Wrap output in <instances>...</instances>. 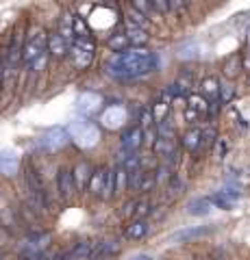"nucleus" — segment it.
Returning a JSON list of instances; mask_svg holds the SVG:
<instances>
[{
  "label": "nucleus",
  "instance_id": "1",
  "mask_svg": "<svg viewBox=\"0 0 250 260\" xmlns=\"http://www.w3.org/2000/svg\"><path fill=\"white\" fill-rule=\"evenodd\" d=\"M159 59L157 52H152L148 46L144 48H126L124 52H111L107 61L102 63L104 76L116 80V83H133L144 76L157 72Z\"/></svg>",
  "mask_w": 250,
  "mask_h": 260
},
{
  "label": "nucleus",
  "instance_id": "2",
  "mask_svg": "<svg viewBox=\"0 0 250 260\" xmlns=\"http://www.w3.org/2000/svg\"><path fill=\"white\" fill-rule=\"evenodd\" d=\"M46 46H48V32L44 28H33L24 39L22 46V65L29 68L31 63H35L39 56L46 54Z\"/></svg>",
  "mask_w": 250,
  "mask_h": 260
},
{
  "label": "nucleus",
  "instance_id": "3",
  "mask_svg": "<svg viewBox=\"0 0 250 260\" xmlns=\"http://www.w3.org/2000/svg\"><path fill=\"white\" fill-rule=\"evenodd\" d=\"M54 184H57V195L63 204H68L70 200H74V195L78 193L74 176H72V167H61L57 172V178H54Z\"/></svg>",
  "mask_w": 250,
  "mask_h": 260
},
{
  "label": "nucleus",
  "instance_id": "4",
  "mask_svg": "<svg viewBox=\"0 0 250 260\" xmlns=\"http://www.w3.org/2000/svg\"><path fill=\"white\" fill-rule=\"evenodd\" d=\"M118 145L122 152H140L144 148V130L137 124L126 126L122 133H120Z\"/></svg>",
  "mask_w": 250,
  "mask_h": 260
},
{
  "label": "nucleus",
  "instance_id": "5",
  "mask_svg": "<svg viewBox=\"0 0 250 260\" xmlns=\"http://www.w3.org/2000/svg\"><path fill=\"white\" fill-rule=\"evenodd\" d=\"M94 167L90 158H78L74 165H72V176H74V182H76V191L78 193H85L87 184H90V178L94 174Z\"/></svg>",
  "mask_w": 250,
  "mask_h": 260
},
{
  "label": "nucleus",
  "instance_id": "6",
  "mask_svg": "<svg viewBox=\"0 0 250 260\" xmlns=\"http://www.w3.org/2000/svg\"><path fill=\"white\" fill-rule=\"evenodd\" d=\"M46 52H48V56H50V61H63V59H68L70 44L59 35L57 30H50V32H48Z\"/></svg>",
  "mask_w": 250,
  "mask_h": 260
},
{
  "label": "nucleus",
  "instance_id": "7",
  "mask_svg": "<svg viewBox=\"0 0 250 260\" xmlns=\"http://www.w3.org/2000/svg\"><path fill=\"white\" fill-rule=\"evenodd\" d=\"M18 174H20V156L13 150H3L0 152V176L15 178Z\"/></svg>",
  "mask_w": 250,
  "mask_h": 260
},
{
  "label": "nucleus",
  "instance_id": "8",
  "mask_svg": "<svg viewBox=\"0 0 250 260\" xmlns=\"http://www.w3.org/2000/svg\"><path fill=\"white\" fill-rule=\"evenodd\" d=\"M68 59L72 63V68L76 72H85L92 68V63L96 59V52H87V50H80L76 46H70V52H68Z\"/></svg>",
  "mask_w": 250,
  "mask_h": 260
},
{
  "label": "nucleus",
  "instance_id": "9",
  "mask_svg": "<svg viewBox=\"0 0 250 260\" xmlns=\"http://www.w3.org/2000/svg\"><path fill=\"white\" fill-rule=\"evenodd\" d=\"M70 141H72V139L68 137V133H66L63 128H52L50 133H48L44 139H42V145H44L48 152H59V150L66 148Z\"/></svg>",
  "mask_w": 250,
  "mask_h": 260
},
{
  "label": "nucleus",
  "instance_id": "10",
  "mask_svg": "<svg viewBox=\"0 0 250 260\" xmlns=\"http://www.w3.org/2000/svg\"><path fill=\"white\" fill-rule=\"evenodd\" d=\"M200 137H203V128L200 126H189L181 135V148L189 154H200Z\"/></svg>",
  "mask_w": 250,
  "mask_h": 260
},
{
  "label": "nucleus",
  "instance_id": "11",
  "mask_svg": "<svg viewBox=\"0 0 250 260\" xmlns=\"http://www.w3.org/2000/svg\"><path fill=\"white\" fill-rule=\"evenodd\" d=\"M72 20H74V13H72V11H63L59 15L57 24H54V30H57L70 46H72V42H74V37H76L74 35V26H72Z\"/></svg>",
  "mask_w": 250,
  "mask_h": 260
},
{
  "label": "nucleus",
  "instance_id": "12",
  "mask_svg": "<svg viewBox=\"0 0 250 260\" xmlns=\"http://www.w3.org/2000/svg\"><path fill=\"white\" fill-rule=\"evenodd\" d=\"M104 174H107V167L100 165V167H94V174L90 178V184H87L85 193L94 200H100L102 195V186H104Z\"/></svg>",
  "mask_w": 250,
  "mask_h": 260
},
{
  "label": "nucleus",
  "instance_id": "13",
  "mask_svg": "<svg viewBox=\"0 0 250 260\" xmlns=\"http://www.w3.org/2000/svg\"><path fill=\"white\" fill-rule=\"evenodd\" d=\"M148 232H150L148 219H133V221L126 225L124 237H126L128 241H142V239L148 237Z\"/></svg>",
  "mask_w": 250,
  "mask_h": 260
},
{
  "label": "nucleus",
  "instance_id": "14",
  "mask_svg": "<svg viewBox=\"0 0 250 260\" xmlns=\"http://www.w3.org/2000/svg\"><path fill=\"white\" fill-rule=\"evenodd\" d=\"M107 50L109 52H124L126 48H131V42H128V37H126V30H124V24H122V28H118L114 30L111 35H107Z\"/></svg>",
  "mask_w": 250,
  "mask_h": 260
},
{
  "label": "nucleus",
  "instance_id": "15",
  "mask_svg": "<svg viewBox=\"0 0 250 260\" xmlns=\"http://www.w3.org/2000/svg\"><path fill=\"white\" fill-rule=\"evenodd\" d=\"M211 232V228L209 225H193V228H185V230H179L172 234V241L174 243H189L193 239H200L205 237V234Z\"/></svg>",
  "mask_w": 250,
  "mask_h": 260
},
{
  "label": "nucleus",
  "instance_id": "16",
  "mask_svg": "<svg viewBox=\"0 0 250 260\" xmlns=\"http://www.w3.org/2000/svg\"><path fill=\"white\" fill-rule=\"evenodd\" d=\"M241 52H233V54H229L227 59H224V63H222V74H224V78L227 80H235L239 74H241Z\"/></svg>",
  "mask_w": 250,
  "mask_h": 260
},
{
  "label": "nucleus",
  "instance_id": "17",
  "mask_svg": "<svg viewBox=\"0 0 250 260\" xmlns=\"http://www.w3.org/2000/svg\"><path fill=\"white\" fill-rule=\"evenodd\" d=\"M124 30H126V37H128V42H131V46H135V48L148 46V42H150V30L148 28L124 24Z\"/></svg>",
  "mask_w": 250,
  "mask_h": 260
},
{
  "label": "nucleus",
  "instance_id": "18",
  "mask_svg": "<svg viewBox=\"0 0 250 260\" xmlns=\"http://www.w3.org/2000/svg\"><path fill=\"white\" fill-rule=\"evenodd\" d=\"M152 154H155L157 158H168V156H172V154L179 150V145H176L174 139H165V137H157V141L152 143Z\"/></svg>",
  "mask_w": 250,
  "mask_h": 260
},
{
  "label": "nucleus",
  "instance_id": "19",
  "mask_svg": "<svg viewBox=\"0 0 250 260\" xmlns=\"http://www.w3.org/2000/svg\"><path fill=\"white\" fill-rule=\"evenodd\" d=\"M200 91L198 93H203L209 102H215V100H220V80H217L215 76H207L200 80Z\"/></svg>",
  "mask_w": 250,
  "mask_h": 260
},
{
  "label": "nucleus",
  "instance_id": "20",
  "mask_svg": "<svg viewBox=\"0 0 250 260\" xmlns=\"http://www.w3.org/2000/svg\"><path fill=\"white\" fill-rule=\"evenodd\" d=\"M94 247H96V243H92V241H80V243H76V245H74V249L68 254V260H92Z\"/></svg>",
  "mask_w": 250,
  "mask_h": 260
},
{
  "label": "nucleus",
  "instance_id": "21",
  "mask_svg": "<svg viewBox=\"0 0 250 260\" xmlns=\"http://www.w3.org/2000/svg\"><path fill=\"white\" fill-rule=\"evenodd\" d=\"M185 98H187V104H185V107H189V109H193L196 113H200L203 117H207V113H209V100H207L203 93H193V91H189Z\"/></svg>",
  "mask_w": 250,
  "mask_h": 260
},
{
  "label": "nucleus",
  "instance_id": "22",
  "mask_svg": "<svg viewBox=\"0 0 250 260\" xmlns=\"http://www.w3.org/2000/svg\"><path fill=\"white\" fill-rule=\"evenodd\" d=\"M211 208L213 206H211V202H209V198H196L187 204V213L193 217H205L211 213Z\"/></svg>",
  "mask_w": 250,
  "mask_h": 260
},
{
  "label": "nucleus",
  "instance_id": "23",
  "mask_svg": "<svg viewBox=\"0 0 250 260\" xmlns=\"http://www.w3.org/2000/svg\"><path fill=\"white\" fill-rule=\"evenodd\" d=\"M114 186H116V198H120L124 191H128V172L122 165L114 167Z\"/></svg>",
  "mask_w": 250,
  "mask_h": 260
},
{
  "label": "nucleus",
  "instance_id": "24",
  "mask_svg": "<svg viewBox=\"0 0 250 260\" xmlns=\"http://www.w3.org/2000/svg\"><path fill=\"white\" fill-rule=\"evenodd\" d=\"M152 189H157L155 172H150V169H144V176H142V180H140V186H137V195H148Z\"/></svg>",
  "mask_w": 250,
  "mask_h": 260
},
{
  "label": "nucleus",
  "instance_id": "25",
  "mask_svg": "<svg viewBox=\"0 0 250 260\" xmlns=\"http://www.w3.org/2000/svg\"><path fill=\"white\" fill-rule=\"evenodd\" d=\"M217 141V130L215 126H205L203 128V137H200V152L205 150H211Z\"/></svg>",
  "mask_w": 250,
  "mask_h": 260
},
{
  "label": "nucleus",
  "instance_id": "26",
  "mask_svg": "<svg viewBox=\"0 0 250 260\" xmlns=\"http://www.w3.org/2000/svg\"><path fill=\"white\" fill-rule=\"evenodd\" d=\"M137 126H140L142 130L155 128V117H152L150 107H142L140 109V113H137Z\"/></svg>",
  "mask_w": 250,
  "mask_h": 260
},
{
  "label": "nucleus",
  "instance_id": "27",
  "mask_svg": "<svg viewBox=\"0 0 250 260\" xmlns=\"http://www.w3.org/2000/svg\"><path fill=\"white\" fill-rule=\"evenodd\" d=\"M150 111H152V117H155V124H157V121L170 117V102L157 100L155 104H150Z\"/></svg>",
  "mask_w": 250,
  "mask_h": 260
},
{
  "label": "nucleus",
  "instance_id": "28",
  "mask_svg": "<svg viewBox=\"0 0 250 260\" xmlns=\"http://www.w3.org/2000/svg\"><path fill=\"white\" fill-rule=\"evenodd\" d=\"M124 3L128 5V7H133V9H137V11H142L144 15H148L150 20H155V9H152V3L150 0H124Z\"/></svg>",
  "mask_w": 250,
  "mask_h": 260
},
{
  "label": "nucleus",
  "instance_id": "29",
  "mask_svg": "<svg viewBox=\"0 0 250 260\" xmlns=\"http://www.w3.org/2000/svg\"><path fill=\"white\" fill-rule=\"evenodd\" d=\"M209 202H211V206H213V208H222V210H231L233 204H235V202L229 200L222 191H215L213 195H209Z\"/></svg>",
  "mask_w": 250,
  "mask_h": 260
},
{
  "label": "nucleus",
  "instance_id": "30",
  "mask_svg": "<svg viewBox=\"0 0 250 260\" xmlns=\"http://www.w3.org/2000/svg\"><path fill=\"white\" fill-rule=\"evenodd\" d=\"M72 46L80 48V50H87V52H98V44H96V37L94 35H85V37H74Z\"/></svg>",
  "mask_w": 250,
  "mask_h": 260
},
{
  "label": "nucleus",
  "instance_id": "31",
  "mask_svg": "<svg viewBox=\"0 0 250 260\" xmlns=\"http://www.w3.org/2000/svg\"><path fill=\"white\" fill-rule=\"evenodd\" d=\"M235 87L233 83H220V104L222 107H227V104L233 102V98H235Z\"/></svg>",
  "mask_w": 250,
  "mask_h": 260
},
{
  "label": "nucleus",
  "instance_id": "32",
  "mask_svg": "<svg viewBox=\"0 0 250 260\" xmlns=\"http://www.w3.org/2000/svg\"><path fill=\"white\" fill-rule=\"evenodd\" d=\"M152 213V204L150 200L144 195L142 200H137V206H135V219H146Z\"/></svg>",
  "mask_w": 250,
  "mask_h": 260
},
{
  "label": "nucleus",
  "instance_id": "33",
  "mask_svg": "<svg viewBox=\"0 0 250 260\" xmlns=\"http://www.w3.org/2000/svg\"><path fill=\"white\" fill-rule=\"evenodd\" d=\"M191 0H168V5H170V13H176V15H183L187 11Z\"/></svg>",
  "mask_w": 250,
  "mask_h": 260
},
{
  "label": "nucleus",
  "instance_id": "34",
  "mask_svg": "<svg viewBox=\"0 0 250 260\" xmlns=\"http://www.w3.org/2000/svg\"><path fill=\"white\" fill-rule=\"evenodd\" d=\"M152 3V9H155L157 15H161V18H165L168 13H170V5H168V0H150Z\"/></svg>",
  "mask_w": 250,
  "mask_h": 260
},
{
  "label": "nucleus",
  "instance_id": "35",
  "mask_svg": "<svg viewBox=\"0 0 250 260\" xmlns=\"http://www.w3.org/2000/svg\"><path fill=\"white\" fill-rule=\"evenodd\" d=\"M183 117H185V121H187L189 126H196L200 119H203V115L200 113H196L193 109H189V107H185V111H183Z\"/></svg>",
  "mask_w": 250,
  "mask_h": 260
},
{
  "label": "nucleus",
  "instance_id": "36",
  "mask_svg": "<svg viewBox=\"0 0 250 260\" xmlns=\"http://www.w3.org/2000/svg\"><path fill=\"white\" fill-rule=\"evenodd\" d=\"M135 206H137V200H128L126 204L120 208V217H122V219H131V217H135Z\"/></svg>",
  "mask_w": 250,
  "mask_h": 260
},
{
  "label": "nucleus",
  "instance_id": "37",
  "mask_svg": "<svg viewBox=\"0 0 250 260\" xmlns=\"http://www.w3.org/2000/svg\"><path fill=\"white\" fill-rule=\"evenodd\" d=\"M241 68H244V72H248V74H250V50L241 52Z\"/></svg>",
  "mask_w": 250,
  "mask_h": 260
},
{
  "label": "nucleus",
  "instance_id": "38",
  "mask_svg": "<svg viewBox=\"0 0 250 260\" xmlns=\"http://www.w3.org/2000/svg\"><path fill=\"white\" fill-rule=\"evenodd\" d=\"M131 260H152L148 254H140V256H135V258H131Z\"/></svg>",
  "mask_w": 250,
  "mask_h": 260
},
{
  "label": "nucleus",
  "instance_id": "39",
  "mask_svg": "<svg viewBox=\"0 0 250 260\" xmlns=\"http://www.w3.org/2000/svg\"><path fill=\"white\" fill-rule=\"evenodd\" d=\"M0 260H5V251H3V247H0Z\"/></svg>",
  "mask_w": 250,
  "mask_h": 260
},
{
  "label": "nucleus",
  "instance_id": "40",
  "mask_svg": "<svg viewBox=\"0 0 250 260\" xmlns=\"http://www.w3.org/2000/svg\"><path fill=\"white\" fill-rule=\"evenodd\" d=\"M248 44H250V28H248Z\"/></svg>",
  "mask_w": 250,
  "mask_h": 260
}]
</instances>
